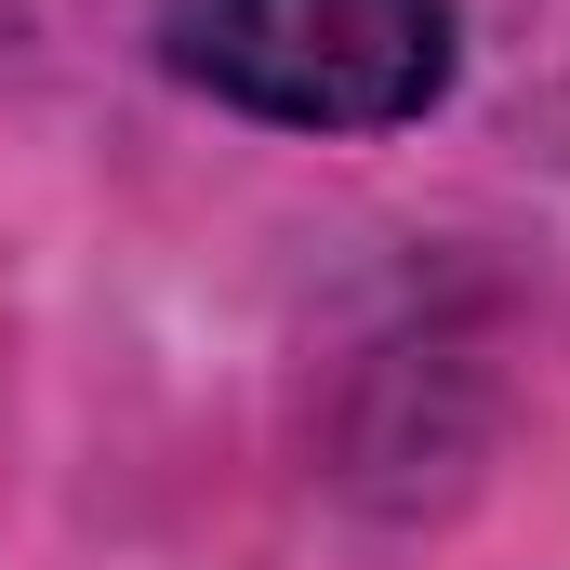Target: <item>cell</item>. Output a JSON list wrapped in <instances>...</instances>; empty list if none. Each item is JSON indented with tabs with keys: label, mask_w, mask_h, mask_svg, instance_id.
<instances>
[{
	"label": "cell",
	"mask_w": 570,
	"mask_h": 570,
	"mask_svg": "<svg viewBox=\"0 0 570 570\" xmlns=\"http://www.w3.org/2000/svg\"><path fill=\"white\" fill-rule=\"evenodd\" d=\"M159 67L266 134H412L464 67V0H146Z\"/></svg>",
	"instance_id": "6da1fadb"
}]
</instances>
